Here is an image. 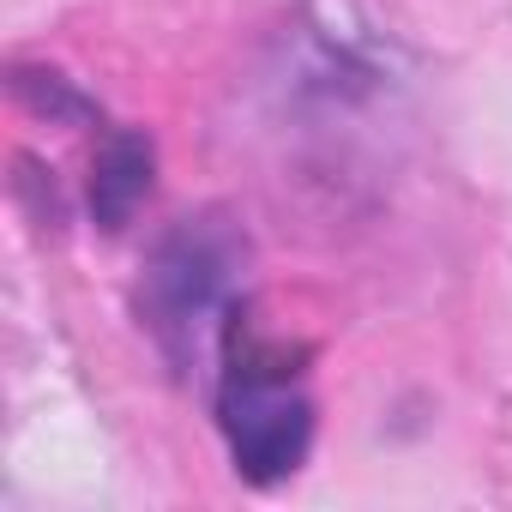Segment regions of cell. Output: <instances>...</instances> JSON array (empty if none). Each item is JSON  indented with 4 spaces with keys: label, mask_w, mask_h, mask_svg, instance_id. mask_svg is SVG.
Returning <instances> with one entry per match:
<instances>
[{
    "label": "cell",
    "mask_w": 512,
    "mask_h": 512,
    "mask_svg": "<svg viewBox=\"0 0 512 512\" xmlns=\"http://www.w3.org/2000/svg\"><path fill=\"white\" fill-rule=\"evenodd\" d=\"M223 434L235 452V470L247 482H278L308 458L314 410L290 374L284 356H266L260 344H241L229 332V374H223Z\"/></svg>",
    "instance_id": "1"
}]
</instances>
